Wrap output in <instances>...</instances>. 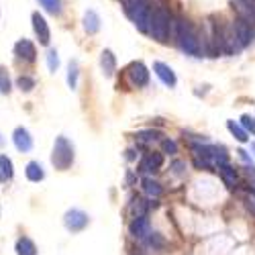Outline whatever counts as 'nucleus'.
Segmentation results:
<instances>
[{
    "label": "nucleus",
    "mask_w": 255,
    "mask_h": 255,
    "mask_svg": "<svg viewBox=\"0 0 255 255\" xmlns=\"http://www.w3.org/2000/svg\"><path fill=\"white\" fill-rule=\"evenodd\" d=\"M161 153L176 155V153H178V145H176V141H172V139H163V141H161Z\"/></svg>",
    "instance_id": "obj_32"
},
{
    "label": "nucleus",
    "mask_w": 255,
    "mask_h": 255,
    "mask_svg": "<svg viewBox=\"0 0 255 255\" xmlns=\"http://www.w3.org/2000/svg\"><path fill=\"white\" fill-rule=\"evenodd\" d=\"M251 149H253V153H255V143H253V145H251Z\"/></svg>",
    "instance_id": "obj_37"
},
{
    "label": "nucleus",
    "mask_w": 255,
    "mask_h": 255,
    "mask_svg": "<svg viewBox=\"0 0 255 255\" xmlns=\"http://www.w3.org/2000/svg\"><path fill=\"white\" fill-rule=\"evenodd\" d=\"M35 86H37V80H35L33 76L23 74V76H18V78H16V88H18L20 92H31Z\"/></svg>",
    "instance_id": "obj_27"
},
{
    "label": "nucleus",
    "mask_w": 255,
    "mask_h": 255,
    "mask_svg": "<svg viewBox=\"0 0 255 255\" xmlns=\"http://www.w3.org/2000/svg\"><path fill=\"white\" fill-rule=\"evenodd\" d=\"M14 178V163L8 155L0 153V184H6Z\"/></svg>",
    "instance_id": "obj_19"
},
{
    "label": "nucleus",
    "mask_w": 255,
    "mask_h": 255,
    "mask_svg": "<svg viewBox=\"0 0 255 255\" xmlns=\"http://www.w3.org/2000/svg\"><path fill=\"white\" fill-rule=\"evenodd\" d=\"M82 27L88 35H96L100 31V16L96 10H86L82 16Z\"/></svg>",
    "instance_id": "obj_17"
},
{
    "label": "nucleus",
    "mask_w": 255,
    "mask_h": 255,
    "mask_svg": "<svg viewBox=\"0 0 255 255\" xmlns=\"http://www.w3.org/2000/svg\"><path fill=\"white\" fill-rule=\"evenodd\" d=\"M14 55L18 59H23L27 63H35L37 61V47L31 39H18L16 43H14Z\"/></svg>",
    "instance_id": "obj_10"
},
{
    "label": "nucleus",
    "mask_w": 255,
    "mask_h": 255,
    "mask_svg": "<svg viewBox=\"0 0 255 255\" xmlns=\"http://www.w3.org/2000/svg\"><path fill=\"white\" fill-rule=\"evenodd\" d=\"M231 29H233V35H235V41H237L239 49L249 47L253 41H255V27L249 25V23H245V20H241V18L233 20Z\"/></svg>",
    "instance_id": "obj_5"
},
{
    "label": "nucleus",
    "mask_w": 255,
    "mask_h": 255,
    "mask_svg": "<svg viewBox=\"0 0 255 255\" xmlns=\"http://www.w3.org/2000/svg\"><path fill=\"white\" fill-rule=\"evenodd\" d=\"M14 251H16V255H37L39 253V249L31 237H18Z\"/></svg>",
    "instance_id": "obj_21"
},
{
    "label": "nucleus",
    "mask_w": 255,
    "mask_h": 255,
    "mask_svg": "<svg viewBox=\"0 0 255 255\" xmlns=\"http://www.w3.org/2000/svg\"><path fill=\"white\" fill-rule=\"evenodd\" d=\"M239 125H241L243 129L247 131V135H249V133H251V135H255V117H251V115H243Z\"/></svg>",
    "instance_id": "obj_31"
},
{
    "label": "nucleus",
    "mask_w": 255,
    "mask_h": 255,
    "mask_svg": "<svg viewBox=\"0 0 255 255\" xmlns=\"http://www.w3.org/2000/svg\"><path fill=\"white\" fill-rule=\"evenodd\" d=\"M245 202H247V208H249V210L253 212V215H255V198H247Z\"/></svg>",
    "instance_id": "obj_35"
},
{
    "label": "nucleus",
    "mask_w": 255,
    "mask_h": 255,
    "mask_svg": "<svg viewBox=\"0 0 255 255\" xmlns=\"http://www.w3.org/2000/svg\"><path fill=\"white\" fill-rule=\"evenodd\" d=\"M74 161H76L74 143L66 135L55 137L53 149H51V165L57 169V172H68V169L74 165Z\"/></svg>",
    "instance_id": "obj_3"
},
{
    "label": "nucleus",
    "mask_w": 255,
    "mask_h": 255,
    "mask_svg": "<svg viewBox=\"0 0 255 255\" xmlns=\"http://www.w3.org/2000/svg\"><path fill=\"white\" fill-rule=\"evenodd\" d=\"M12 143H14V147H16V151H20V153L33 151V145H35L27 127H16L14 133H12Z\"/></svg>",
    "instance_id": "obj_11"
},
{
    "label": "nucleus",
    "mask_w": 255,
    "mask_h": 255,
    "mask_svg": "<svg viewBox=\"0 0 255 255\" xmlns=\"http://www.w3.org/2000/svg\"><path fill=\"white\" fill-rule=\"evenodd\" d=\"M161 133L159 131H153V129H147V131H139L137 133V141L139 143H145V145H149L153 141H159Z\"/></svg>",
    "instance_id": "obj_28"
},
{
    "label": "nucleus",
    "mask_w": 255,
    "mask_h": 255,
    "mask_svg": "<svg viewBox=\"0 0 255 255\" xmlns=\"http://www.w3.org/2000/svg\"><path fill=\"white\" fill-rule=\"evenodd\" d=\"M47 68H49L51 74H55L59 70V55H57L55 49H49L47 51Z\"/></svg>",
    "instance_id": "obj_30"
},
{
    "label": "nucleus",
    "mask_w": 255,
    "mask_h": 255,
    "mask_svg": "<svg viewBox=\"0 0 255 255\" xmlns=\"http://www.w3.org/2000/svg\"><path fill=\"white\" fill-rule=\"evenodd\" d=\"M145 243L149 245V247H153V249H161V247H165V239L159 235V233H149V235L145 237Z\"/></svg>",
    "instance_id": "obj_29"
},
{
    "label": "nucleus",
    "mask_w": 255,
    "mask_h": 255,
    "mask_svg": "<svg viewBox=\"0 0 255 255\" xmlns=\"http://www.w3.org/2000/svg\"><path fill=\"white\" fill-rule=\"evenodd\" d=\"M25 176H27L29 182L39 184V182L45 180V169H43V165H41L39 161H29L27 167H25Z\"/></svg>",
    "instance_id": "obj_18"
},
{
    "label": "nucleus",
    "mask_w": 255,
    "mask_h": 255,
    "mask_svg": "<svg viewBox=\"0 0 255 255\" xmlns=\"http://www.w3.org/2000/svg\"><path fill=\"white\" fill-rule=\"evenodd\" d=\"M135 157H137V151H135V149H127V151H125V159H127V161H133Z\"/></svg>",
    "instance_id": "obj_34"
},
{
    "label": "nucleus",
    "mask_w": 255,
    "mask_h": 255,
    "mask_svg": "<svg viewBox=\"0 0 255 255\" xmlns=\"http://www.w3.org/2000/svg\"><path fill=\"white\" fill-rule=\"evenodd\" d=\"M90 225V217L88 212H84L80 208H70L66 215H63V227H66L70 233H80Z\"/></svg>",
    "instance_id": "obj_6"
},
{
    "label": "nucleus",
    "mask_w": 255,
    "mask_h": 255,
    "mask_svg": "<svg viewBox=\"0 0 255 255\" xmlns=\"http://www.w3.org/2000/svg\"><path fill=\"white\" fill-rule=\"evenodd\" d=\"M129 233L135 239H145L147 235H149L151 233V223H149V219H147V215L133 217V221L129 225Z\"/></svg>",
    "instance_id": "obj_14"
},
{
    "label": "nucleus",
    "mask_w": 255,
    "mask_h": 255,
    "mask_svg": "<svg viewBox=\"0 0 255 255\" xmlns=\"http://www.w3.org/2000/svg\"><path fill=\"white\" fill-rule=\"evenodd\" d=\"M217 169H219L221 180H223V184H225L227 188H235V186H237V182H239V174H237V169H235V167L229 165V163H219Z\"/></svg>",
    "instance_id": "obj_15"
},
{
    "label": "nucleus",
    "mask_w": 255,
    "mask_h": 255,
    "mask_svg": "<svg viewBox=\"0 0 255 255\" xmlns=\"http://www.w3.org/2000/svg\"><path fill=\"white\" fill-rule=\"evenodd\" d=\"M141 188H143V192L149 196V198H159L161 194H163V188H161V184L159 182H155L151 176H145L143 180H141Z\"/></svg>",
    "instance_id": "obj_20"
},
{
    "label": "nucleus",
    "mask_w": 255,
    "mask_h": 255,
    "mask_svg": "<svg viewBox=\"0 0 255 255\" xmlns=\"http://www.w3.org/2000/svg\"><path fill=\"white\" fill-rule=\"evenodd\" d=\"M153 72H155V76L161 80L163 86H167V88H176V84H178L176 72L169 68L167 63H163V61H153Z\"/></svg>",
    "instance_id": "obj_13"
},
{
    "label": "nucleus",
    "mask_w": 255,
    "mask_h": 255,
    "mask_svg": "<svg viewBox=\"0 0 255 255\" xmlns=\"http://www.w3.org/2000/svg\"><path fill=\"white\" fill-rule=\"evenodd\" d=\"M37 2L41 4V8L45 12L53 14V16H59L63 10V0H37Z\"/></svg>",
    "instance_id": "obj_22"
},
{
    "label": "nucleus",
    "mask_w": 255,
    "mask_h": 255,
    "mask_svg": "<svg viewBox=\"0 0 255 255\" xmlns=\"http://www.w3.org/2000/svg\"><path fill=\"white\" fill-rule=\"evenodd\" d=\"M147 35H151L157 43H165L172 35V14L163 6H151L149 12V27H147Z\"/></svg>",
    "instance_id": "obj_2"
},
{
    "label": "nucleus",
    "mask_w": 255,
    "mask_h": 255,
    "mask_svg": "<svg viewBox=\"0 0 255 255\" xmlns=\"http://www.w3.org/2000/svg\"><path fill=\"white\" fill-rule=\"evenodd\" d=\"M210 153H212V163H229V153L223 145H210Z\"/></svg>",
    "instance_id": "obj_25"
},
{
    "label": "nucleus",
    "mask_w": 255,
    "mask_h": 255,
    "mask_svg": "<svg viewBox=\"0 0 255 255\" xmlns=\"http://www.w3.org/2000/svg\"><path fill=\"white\" fill-rule=\"evenodd\" d=\"M233 10L241 20L255 27V0H233Z\"/></svg>",
    "instance_id": "obj_12"
},
{
    "label": "nucleus",
    "mask_w": 255,
    "mask_h": 255,
    "mask_svg": "<svg viewBox=\"0 0 255 255\" xmlns=\"http://www.w3.org/2000/svg\"><path fill=\"white\" fill-rule=\"evenodd\" d=\"M31 20H33V31H35L37 41H39V43L43 45V47H47V45L51 43V29H49V23H47L45 16L41 14V12H33Z\"/></svg>",
    "instance_id": "obj_9"
},
{
    "label": "nucleus",
    "mask_w": 255,
    "mask_h": 255,
    "mask_svg": "<svg viewBox=\"0 0 255 255\" xmlns=\"http://www.w3.org/2000/svg\"><path fill=\"white\" fill-rule=\"evenodd\" d=\"M172 35L176 39L178 47L190 55V57H204V49H202V43H200V35L196 33V29L192 27V23L186 18H178L176 23H172Z\"/></svg>",
    "instance_id": "obj_1"
},
{
    "label": "nucleus",
    "mask_w": 255,
    "mask_h": 255,
    "mask_svg": "<svg viewBox=\"0 0 255 255\" xmlns=\"http://www.w3.org/2000/svg\"><path fill=\"white\" fill-rule=\"evenodd\" d=\"M2 143H4V141H2V135H0V145H2Z\"/></svg>",
    "instance_id": "obj_38"
},
{
    "label": "nucleus",
    "mask_w": 255,
    "mask_h": 255,
    "mask_svg": "<svg viewBox=\"0 0 255 255\" xmlns=\"http://www.w3.org/2000/svg\"><path fill=\"white\" fill-rule=\"evenodd\" d=\"M227 129H229V133L235 137L239 143H247L249 141V137H247V131L243 129V127L239 125V123H235V121H227Z\"/></svg>",
    "instance_id": "obj_23"
},
{
    "label": "nucleus",
    "mask_w": 255,
    "mask_h": 255,
    "mask_svg": "<svg viewBox=\"0 0 255 255\" xmlns=\"http://www.w3.org/2000/svg\"><path fill=\"white\" fill-rule=\"evenodd\" d=\"M0 217H2V204H0Z\"/></svg>",
    "instance_id": "obj_36"
},
{
    "label": "nucleus",
    "mask_w": 255,
    "mask_h": 255,
    "mask_svg": "<svg viewBox=\"0 0 255 255\" xmlns=\"http://www.w3.org/2000/svg\"><path fill=\"white\" fill-rule=\"evenodd\" d=\"M12 90V80H10V74L4 66H0V94L8 96Z\"/></svg>",
    "instance_id": "obj_26"
},
{
    "label": "nucleus",
    "mask_w": 255,
    "mask_h": 255,
    "mask_svg": "<svg viewBox=\"0 0 255 255\" xmlns=\"http://www.w3.org/2000/svg\"><path fill=\"white\" fill-rule=\"evenodd\" d=\"M163 167V155L161 153H145L141 161L137 163V172L143 176H153Z\"/></svg>",
    "instance_id": "obj_8"
},
{
    "label": "nucleus",
    "mask_w": 255,
    "mask_h": 255,
    "mask_svg": "<svg viewBox=\"0 0 255 255\" xmlns=\"http://www.w3.org/2000/svg\"><path fill=\"white\" fill-rule=\"evenodd\" d=\"M123 8L125 14L131 18V23L147 35V27H149V12H151V4L149 0H123Z\"/></svg>",
    "instance_id": "obj_4"
},
{
    "label": "nucleus",
    "mask_w": 255,
    "mask_h": 255,
    "mask_svg": "<svg viewBox=\"0 0 255 255\" xmlns=\"http://www.w3.org/2000/svg\"><path fill=\"white\" fill-rule=\"evenodd\" d=\"M78 78H80V66H78L76 59H70V63H68V86L72 90L78 88Z\"/></svg>",
    "instance_id": "obj_24"
},
{
    "label": "nucleus",
    "mask_w": 255,
    "mask_h": 255,
    "mask_svg": "<svg viewBox=\"0 0 255 255\" xmlns=\"http://www.w3.org/2000/svg\"><path fill=\"white\" fill-rule=\"evenodd\" d=\"M127 76H129V82L135 88H145L151 80V74L147 70V66L143 61H133L129 68H127Z\"/></svg>",
    "instance_id": "obj_7"
},
{
    "label": "nucleus",
    "mask_w": 255,
    "mask_h": 255,
    "mask_svg": "<svg viewBox=\"0 0 255 255\" xmlns=\"http://www.w3.org/2000/svg\"><path fill=\"white\" fill-rule=\"evenodd\" d=\"M172 169H174L178 176H182V174H186V163L184 161H174L172 163Z\"/></svg>",
    "instance_id": "obj_33"
},
{
    "label": "nucleus",
    "mask_w": 255,
    "mask_h": 255,
    "mask_svg": "<svg viewBox=\"0 0 255 255\" xmlns=\"http://www.w3.org/2000/svg\"><path fill=\"white\" fill-rule=\"evenodd\" d=\"M100 70H102L104 78L115 76V72H117V57H115V53L111 49H104L100 53Z\"/></svg>",
    "instance_id": "obj_16"
}]
</instances>
